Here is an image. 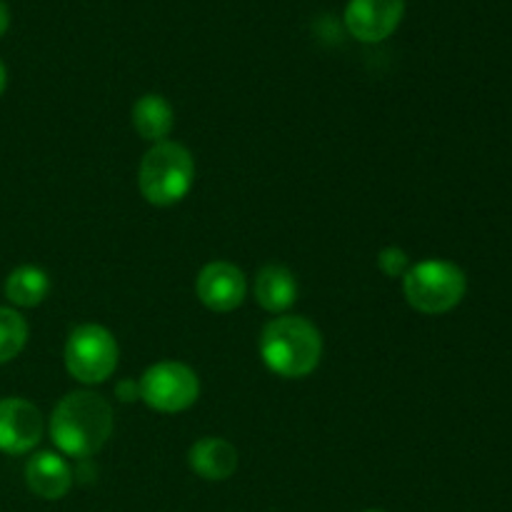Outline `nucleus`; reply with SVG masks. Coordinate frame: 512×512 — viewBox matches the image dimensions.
<instances>
[{
    "mask_svg": "<svg viewBox=\"0 0 512 512\" xmlns=\"http://www.w3.org/2000/svg\"><path fill=\"white\" fill-rule=\"evenodd\" d=\"M113 408L95 393H70L50 415V438L68 458L85 460L113 435Z\"/></svg>",
    "mask_w": 512,
    "mask_h": 512,
    "instance_id": "obj_1",
    "label": "nucleus"
},
{
    "mask_svg": "<svg viewBox=\"0 0 512 512\" xmlns=\"http://www.w3.org/2000/svg\"><path fill=\"white\" fill-rule=\"evenodd\" d=\"M323 355L320 330L300 315L270 320L260 333V358L270 373L285 380H298L313 373Z\"/></svg>",
    "mask_w": 512,
    "mask_h": 512,
    "instance_id": "obj_2",
    "label": "nucleus"
},
{
    "mask_svg": "<svg viewBox=\"0 0 512 512\" xmlns=\"http://www.w3.org/2000/svg\"><path fill=\"white\" fill-rule=\"evenodd\" d=\"M195 183V163L193 155L185 145L163 140L155 143L145 153L140 163L138 185L143 198L150 205L168 208V205L180 203L190 193Z\"/></svg>",
    "mask_w": 512,
    "mask_h": 512,
    "instance_id": "obj_3",
    "label": "nucleus"
},
{
    "mask_svg": "<svg viewBox=\"0 0 512 512\" xmlns=\"http://www.w3.org/2000/svg\"><path fill=\"white\" fill-rule=\"evenodd\" d=\"M468 290V278L463 270L448 260H425L410 265L405 273L403 293L418 313L440 315L460 305Z\"/></svg>",
    "mask_w": 512,
    "mask_h": 512,
    "instance_id": "obj_4",
    "label": "nucleus"
},
{
    "mask_svg": "<svg viewBox=\"0 0 512 512\" xmlns=\"http://www.w3.org/2000/svg\"><path fill=\"white\" fill-rule=\"evenodd\" d=\"M118 340L95 323L78 325L65 343V368L85 385L105 383L118 368Z\"/></svg>",
    "mask_w": 512,
    "mask_h": 512,
    "instance_id": "obj_5",
    "label": "nucleus"
},
{
    "mask_svg": "<svg viewBox=\"0 0 512 512\" xmlns=\"http://www.w3.org/2000/svg\"><path fill=\"white\" fill-rule=\"evenodd\" d=\"M140 398L158 413H183L195 405L200 395V380L188 365L163 360L150 365L140 378Z\"/></svg>",
    "mask_w": 512,
    "mask_h": 512,
    "instance_id": "obj_6",
    "label": "nucleus"
},
{
    "mask_svg": "<svg viewBox=\"0 0 512 512\" xmlns=\"http://www.w3.org/2000/svg\"><path fill=\"white\" fill-rule=\"evenodd\" d=\"M195 293H198L200 303L213 313H230L243 305L245 295H248V280L238 265L215 260L200 270L198 280H195Z\"/></svg>",
    "mask_w": 512,
    "mask_h": 512,
    "instance_id": "obj_7",
    "label": "nucleus"
},
{
    "mask_svg": "<svg viewBox=\"0 0 512 512\" xmlns=\"http://www.w3.org/2000/svg\"><path fill=\"white\" fill-rule=\"evenodd\" d=\"M43 438V415L23 398L0 400V453L25 455Z\"/></svg>",
    "mask_w": 512,
    "mask_h": 512,
    "instance_id": "obj_8",
    "label": "nucleus"
},
{
    "mask_svg": "<svg viewBox=\"0 0 512 512\" xmlns=\"http://www.w3.org/2000/svg\"><path fill=\"white\" fill-rule=\"evenodd\" d=\"M405 15V0H350L345 28L363 43H380L398 30Z\"/></svg>",
    "mask_w": 512,
    "mask_h": 512,
    "instance_id": "obj_9",
    "label": "nucleus"
},
{
    "mask_svg": "<svg viewBox=\"0 0 512 512\" xmlns=\"http://www.w3.org/2000/svg\"><path fill=\"white\" fill-rule=\"evenodd\" d=\"M25 483L38 498L60 500L73 488V470L58 453H38L25 465Z\"/></svg>",
    "mask_w": 512,
    "mask_h": 512,
    "instance_id": "obj_10",
    "label": "nucleus"
},
{
    "mask_svg": "<svg viewBox=\"0 0 512 512\" xmlns=\"http://www.w3.org/2000/svg\"><path fill=\"white\" fill-rule=\"evenodd\" d=\"M188 463L203 480H228L238 470V450L225 438H200L190 448Z\"/></svg>",
    "mask_w": 512,
    "mask_h": 512,
    "instance_id": "obj_11",
    "label": "nucleus"
},
{
    "mask_svg": "<svg viewBox=\"0 0 512 512\" xmlns=\"http://www.w3.org/2000/svg\"><path fill=\"white\" fill-rule=\"evenodd\" d=\"M255 300L268 313H285L298 300V280L285 265H265L255 278Z\"/></svg>",
    "mask_w": 512,
    "mask_h": 512,
    "instance_id": "obj_12",
    "label": "nucleus"
},
{
    "mask_svg": "<svg viewBox=\"0 0 512 512\" xmlns=\"http://www.w3.org/2000/svg\"><path fill=\"white\" fill-rule=\"evenodd\" d=\"M175 123L173 108H170L168 100L163 95L148 93L143 98L135 100L133 105V128L138 130V135L148 143H163L170 135Z\"/></svg>",
    "mask_w": 512,
    "mask_h": 512,
    "instance_id": "obj_13",
    "label": "nucleus"
},
{
    "mask_svg": "<svg viewBox=\"0 0 512 512\" xmlns=\"http://www.w3.org/2000/svg\"><path fill=\"white\" fill-rule=\"evenodd\" d=\"M50 293V278L45 270L35 265H20L5 280V298L15 308H35L43 303Z\"/></svg>",
    "mask_w": 512,
    "mask_h": 512,
    "instance_id": "obj_14",
    "label": "nucleus"
},
{
    "mask_svg": "<svg viewBox=\"0 0 512 512\" xmlns=\"http://www.w3.org/2000/svg\"><path fill=\"white\" fill-rule=\"evenodd\" d=\"M28 343V323L13 308H0V365L18 358Z\"/></svg>",
    "mask_w": 512,
    "mask_h": 512,
    "instance_id": "obj_15",
    "label": "nucleus"
},
{
    "mask_svg": "<svg viewBox=\"0 0 512 512\" xmlns=\"http://www.w3.org/2000/svg\"><path fill=\"white\" fill-rule=\"evenodd\" d=\"M378 268L383 270L388 278H405V273L410 270L408 253H405L403 248H395V245H390V248L380 250Z\"/></svg>",
    "mask_w": 512,
    "mask_h": 512,
    "instance_id": "obj_16",
    "label": "nucleus"
},
{
    "mask_svg": "<svg viewBox=\"0 0 512 512\" xmlns=\"http://www.w3.org/2000/svg\"><path fill=\"white\" fill-rule=\"evenodd\" d=\"M118 395L123 403H133V400L140 398V385H135L133 380H125V383L118 385Z\"/></svg>",
    "mask_w": 512,
    "mask_h": 512,
    "instance_id": "obj_17",
    "label": "nucleus"
},
{
    "mask_svg": "<svg viewBox=\"0 0 512 512\" xmlns=\"http://www.w3.org/2000/svg\"><path fill=\"white\" fill-rule=\"evenodd\" d=\"M8 25H10V10H8V5L0 0V35H5Z\"/></svg>",
    "mask_w": 512,
    "mask_h": 512,
    "instance_id": "obj_18",
    "label": "nucleus"
},
{
    "mask_svg": "<svg viewBox=\"0 0 512 512\" xmlns=\"http://www.w3.org/2000/svg\"><path fill=\"white\" fill-rule=\"evenodd\" d=\"M5 80H8V75H5V65L0 63V95H3L5 90Z\"/></svg>",
    "mask_w": 512,
    "mask_h": 512,
    "instance_id": "obj_19",
    "label": "nucleus"
},
{
    "mask_svg": "<svg viewBox=\"0 0 512 512\" xmlns=\"http://www.w3.org/2000/svg\"><path fill=\"white\" fill-rule=\"evenodd\" d=\"M363 512H385V510H363Z\"/></svg>",
    "mask_w": 512,
    "mask_h": 512,
    "instance_id": "obj_20",
    "label": "nucleus"
}]
</instances>
